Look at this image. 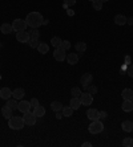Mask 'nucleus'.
Returning <instances> with one entry per match:
<instances>
[{
  "mask_svg": "<svg viewBox=\"0 0 133 147\" xmlns=\"http://www.w3.org/2000/svg\"><path fill=\"white\" fill-rule=\"evenodd\" d=\"M25 21H27V25L31 28H39L41 24H44V19L41 16L40 12H31L28 13L25 17Z\"/></svg>",
  "mask_w": 133,
  "mask_h": 147,
  "instance_id": "f257e3e1",
  "label": "nucleus"
},
{
  "mask_svg": "<svg viewBox=\"0 0 133 147\" xmlns=\"http://www.w3.org/2000/svg\"><path fill=\"white\" fill-rule=\"evenodd\" d=\"M24 119L21 118V117H11L10 119H8V126H10V129H12V130H21L24 127Z\"/></svg>",
  "mask_w": 133,
  "mask_h": 147,
  "instance_id": "f03ea898",
  "label": "nucleus"
},
{
  "mask_svg": "<svg viewBox=\"0 0 133 147\" xmlns=\"http://www.w3.org/2000/svg\"><path fill=\"white\" fill-rule=\"evenodd\" d=\"M88 130L91 134H100L102 130H104V123H102L100 119L92 121V123H91L88 127Z\"/></svg>",
  "mask_w": 133,
  "mask_h": 147,
  "instance_id": "7ed1b4c3",
  "label": "nucleus"
},
{
  "mask_svg": "<svg viewBox=\"0 0 133 147\" xmlns=\"http://www.w3.org/2000/svg\"><path fill=\"white\" fill-rule=\"evenodd\" d=\"M27 21L23 20V19H15L14 23H12V28H14V31L19 32V31H25V28H27Z\"/></svg>",
  "mask_w": 133,
  "mask_h": 147,
  "instance_id": "20e7f679",
  "label": "nucleus"
},
{
  "mask_svg": "<svg viewBox=\"0 0 133 147\" xmlns=\"http://www.w3.org/2000/svg\"><path fill=\"white\" fill-rule=\"evenodd\" d=\"M24 123L28 125V126H33L35 123H36V119H38V117L35 115V113H31V111H27V113H24Z\"/></svg>",
  "mask_w": 133,
  "mask_h": 147,
  "instance_id": "39448f33",
  "label": "nucleus"
},
{
  "mask_svg": "<svg viewBox=\"0 0 133 147\" xmlns=\"http://www.w3.org/2000/svg\"><path fill=\"white\" fill-rule=\"evenodd\" d=\"M67 51L61 48V47H59V48H55V52H53V57H55L56 61H64L65 57H67Z\"/></svg>",
  "mask_w": 133,
  "mask_h": 147,
  "instance_id": "423d86ee",
  "label": "nucleus"
},
{
  "mask_svg": "<svg viewBox=\"0 0 133 147\" xmlns=\"http://www.w3.org/2000/svg\"><path fill=\"white\" fill-rule=\"evenodd\" d=\"M80 101H81V105H84V106H89V105H92V102H93V96L92 94H89L88 92L83 93L81 96H80Z\"/></svg>",
  "mask_w": 133,
  "mask_h": 147,
  "instance_id": "0eeeda50",
  "label": "nucleus"
},
{
  "mask_svg": "<svg viewBox=\"0 0 133 147\" xmlns=\"http://www.w3.org/2000/svg\"><path fill=\"white\" fill-rule=\"evenodd\" d=\"M92 80H93V76L91 74V73H85V74L81 76V78H80V84H81L84 88H87V86L91 85Z\"/></svg>",
  "mask_w": 133,
  "mask_h": 147,
  "instance_id": "6e6552de",
  "label": "nucleus"
},
{
  "mask_svg": "<svg viewBox=\"0 0 133 147\" xmlns=\"http://www.w3.org/2000/svg\"><path fill=\"white\" fill-rule=\"evenodd\" d=\"M31 102H28V101H20L19 102V105H17V110L19 111H21V113H27V111H29L31 110Z\"/></svg>",
  "mask_w": 133,
  "mask_h": 147,
  "instance_id": "1a4fd4ad",
  "label": "nucleus"
},
{
  "mask_svg": "<svg viewBox=\"0 0 133 147\" xmlns=\"http://www.w3.org/2000/svg\"><path fill=\"white\" fill-rule=\"evenodd\" d=\"M16 40L19 42H28L29 41V33L25 31H19L16 33Z\"/></svg>",
  "mask_w": 133,
  "mask_h": 147,
  "instance_id": "9d476101",
  "label": "nucleus"
},
{
  "mask_svg": "<svg viewBox=\"0 0 133 147\" xmlns=\"http://www.w3.org/2000/svg\"><path fill=\"white\" fill-rule=\"evenodd\" d=\"M87 117H88L91 121L100 119V111L97 109H88V111H87Z\"/></svg>",
  "mask_w": 133,
  "mask_h": 147,
  "instance_id": "9b49d317",
  "label": "nucleus"
},
{
  "mask_svg": "<svg viewBox=\"0 0 133 147\" xmlns=\"http://www.w3.org/2000/svg\"><path fill=\"white\" fill-rule=\"evenodd\" d=\"M121 109H123L125 113H130V111L133 110V101L132 99H124Z\"/></svg>",
  "mask_w": 133,
  "mask_h": 147,
  "instance_id": "f8f14e48",
  "label": "nucleus"
},
{
  "mask_svg": "<svg viewBox=\"0 0 133 147\" xmlns=\"http://www.w3.org/2000/svg\"><path fill=\"white\" fill-rule=\"evenodd\" d=\"M12 97V90L10 88H3V89L0 90V98L3 99H10Z\"/></svg>",
  "mask_w": 133,
  "mask_h": 147,
  "instance_id": "ddd939ff",
  "label": "nucleus"
},
{
  "mask_svg": "<svg viewBox=\"0 0 133 147\" xmlns=\"http://www.w3.org/2000/svg\"><path fill=\"white\" fill-rule=\"evenodd\" d=\"M24 96H25V92H24V89H21V88H17V89H15L14 92H12V97H14L15 99H23Z\"/></svg>",
  "mask_w": 133,
  "mask_h": 147,
  "instance_id": "4468645a",
  "label": "nucleus"
},
{
  "mask_svg": "<svg viewBox=\"0 0 133 147\" xmlns=\"http://www.w3.org/2000/svg\"><path fill=\"white\" fill-rule=\"evenodd\" d=\"M67 61H68L69 65H76L78 62V56L76 55V53H69V55L67 56Z\"/></svg>",
  "mask_w": 133,
  "mask_h": 147,
  "instance_id": "2eb2a0df",
  "label": "nucleus"
},
{
  "mask_svg": "<svg viewBox=\"0 0 133 147\" xmlns=\"http://www.w3.org/2000/svg\"><path fill=\"white\" fill-rule=\"evenodd\" d=\"M69 106H71L73 110L80 109V106H81V101H80V98H77V97H73V98L71 99V102H69Z\"/></svg>",
  "mask_w": 133,
  "mask_h": 147,
  "instance_id": "dca6fc26",
  "label": "nucleus"
},
{
  "mask_svg": "<svg viewBox=\"0 0 133 147\" xmlns=\"http://www.w3.org/2000/svg\"><path fill=\"white\" fill-rule=\"evenodd\" d=\"M1 114H3V118H7V119H10L11 117L14 115V110L10 109L8 106H3V109H1Z\"/></svg>",
  "mask_w": 133,
  "mask_h": 147,
  "instance_id": "f3484780",
  "label": "nucleus"
},
{
  "mask_svg": "<svg viewBox=\"0 0 133 147\" xmlns=\"http://www.w3.org/2000/svg\"><path fill=\"white\" fill-rule=\"evenodd\" d=\"M0 31L3 32L4 34H10L11 32L14 31V28H12V24H7V23H4V24H1V27H0Z\"/></svg>",
  "mask_w": 133,
  "mask_h": 147,
  "instance_id": "a211bd4d",
  "label": "nucleus"
},
{
  "mask_svg": "<svg viewBox=\"0 0 133 147\" xmlns=\"http://www.w3.org/2000/svg\"><path fill=\"white\" fill-rule=\"evenodd\" d=\"M121 127H123L124 131L130 133V131L133 130V122H130V121H124V122L121 123Z\"/></svg>",
  "mask_w": 133,
  "mask_h": 147,
  "instance_id": "6ab92c4d",
  "label": "nucleus"
},
{
  "mask_svg": "<svg viewBox=\"0 0 133 147\" xmlns=\"http://www.w3.org/2000/svg\"><path fill=\"white\" fill-rule=\"evenodd\" d=\"M115 24H117V25L126 24V17L124 15H116L115 16Z\"/></svg>",
  "mask_w": 133,
  "mask_h": 147,
  "instance_id": "aec40b11",
  "label": "nucleus"
},
{
  "mask_svg": "<svg viewBox=\"0 0 133 147\" xmlns=\"http://www.w3.org/2000/svg\"><path fill=\"white\" fill-rule=\"evenodd\" d=\"M51 110L52 111H60V110H63V103L59 102V101H53V102L51 103Z\"/></svg>",
  "mask_w": 133,
  "mask_h": 147,
  "instance_id": "412c9836",
  "label": "nucleus"
},
{
  "mask_svg": "<svg viewBox=\"0 0 133 147\" xmlns=\"http://www.w3.org/2000/svg\"><path fill=\"white\" fill-rule=\"evenodd\" d=\"M76 51H77L78 53H84V52L87 51V44L84 42V41H78V42H76Z\"/></svg>",
  "mask_w": 133,
  "mask_h": 147,
  "instance_id": "4be33fe9",
  "label": "nucleus"
},
{
  "mask_svg": "<svg viewBox=\"0 0 133 147\" xmlns=\"http://www.w3.org/2000/svg\"><path fill=\"white\" fill-rule=\"evenodd\" d=\"M121 97L124 99H132L133 98V90L132 89H124L121 93Z\"/></svg>",
  "mask_w": 133,
  "mask_h": 147,
  "instance_id": "5701e85b",
  "label": "nucleus"
},
{
  "mask_svg": "<svg viewBox=\"0 0 133 147\" xmlns=\"http://www.w3.org/2000/svg\"><path fill=\"white\" fill-rule=\"evenodd\" d=\"M33 113H35V115L36 117H44L45 115V109L39 105V106H36L33 109Z\"/></svg>",
  "mask_w": 133,
  "mask_h": 147,
  "instance_id": "b1692460",
  "label": "nucleus"
},
{
  "mask_svg": "<svg viewBox=\"0 0 133 147\" xmlns=\"http://www.w3.org/2000/svg\"><path fill=\"white\" fill-rule=\"evenodd\" d=\"M38 51H39V53H41V55H45V53H48V51H49V47H48L45 42H40L38 47Z\"/></svg>",
  "mask_w": 133,
  "mask_h": 147,
  "instance_id": "393cba45",
  "label": "nucleus"
},
{
  "mask_svg": "<svg viewBox=\"0 0 133 147\" xmlns=\"http://www.w3.org/2000/svg\"><path fill=\"white\" fill-rule=\"evenodd\" d=\"M17 105H19V103H17V99H7V105H5V106H8L10 107V109H12V110H16L17 109Z\"/></svg>",
  "mask_w": 133,
  "mask_h": 147,
  "instance_id": "a878e982",
  "label": "nucleus"
},
{
  "mask_svg": "<svg viewBox=\"0 0 133 147\" xmlns=\"http://www.w3.org/2000/svg\"><path fill=\"white\" fill-rule=\"evenodd\" d=\"M28 33H29V38H36V40H39V37H40V32H39L38 28H32Z\"/></svg>",
  "mask_w": 133,
  "mask_h": 147,
  "instance_id": "bb28decb",
  "label": "nucleus"
},
{
  "mask_svg": "<svg viewBox=\"0 0 133 147\" xmlns=\"http://www.w3.org/2000/svg\"><path fill=\"white\" fill-rule=\"evenodd\" d=\"M73 114V109L71 106H63V115L64 117H72Z\"/></svg>",
  "mask_w": 133,
  "mask_h": 147,
  "instance_id": "cd10ccee",
  "label": "nucleus"
},
{
  "mask_svg": "<svg viewBox=\"0 0 133 147\" xmlns=\"http://www.w3.org/2000/svg\"><path fill=\"white\" fill-rule=\"evenodd\" d=\"M93 3V9H96V11H101L102 9V1L101 0H95V1H92Z\"/></svg>",
  "mask_w": 133,
  "mask_h": 147,
  "instance_id": "c85d7f7f",
  "label": "nucleus"
},
{
  "mask_svg": "<svg viewBox=\"0 0 133 147\" xmlns=\"http://www.w3.org/2000/svg\"><path fill=\"white\" fill-rule=\"evenodd\" d=\"M61 38L60 37H53L51 40V44L53 45V47H55V48H59V47H60V45H61Z\"/></svg>",
  "mask_w": 133,
  "mask_h": 147,
  "instance_id": "c756f323",
  "label": "nucleus"
},
{
  "mask_svg": "<svg viewBox=\"0 0 133 147\" xmlns=\"http://www.w3.org/2000/svg\"><path fill=\"white\" fill-rule=\"evenodd\" d=\"M123 146H125V147H130V146H133V138H130V137L124 138V140H123Z\"/></svg>",
  "mask_w": 133,
  "mask_h": 147,
  "instance_id": "7c9ffc66",
  "label": "nucleus"
},
{
  "mask_svg": "<svg viewBox=\"0 0 133 147\" xmlns=\"http://www.w3.org/2000/svg\"><path fill=\"white\" fill-rule=\"evenodd\" d=\"M71 94H72L73 97H77V98H80V96H81L83 93H81V90L78 89V88H72Z\"/></svg>",
  "mask_w": 133,
  "mask_h": 147,
  "instance_id": "2f4dec72",
  "label": "nucleus"
},
{
  "mask_svg": "<svg viewBox=\"0 0 133 147\" xmlns=\"http://www.w3.org/2000/svg\"><path fill=\"white\" fill-rule=\"evenodd\" d=\"M28 44H29V47H31V48H38L40 42H39V40H36V38H29Z\"/></svg>",
  "mask_w": 133,
  "mask_h": 147,
  "instance_id": "473e14b6",
  "label": "nucleus"
},
{
  "mask_svg": "<svg viewBox=\"0 0 133 147\" xmlns=\"http://www.w3.org/2000/svg\"><path fill=\"white\" fill-rule=\"evenodd\" d=\"M87 89V92L89 93V94H96V93H97V88H96V86H93V85H89V86H87L85 88Z\"/></svg>",
  "mask_w": 133,
  "mask_h": 147,
  "instance_id": "72a5a7b5",
  "label": "nucleus"
},
{
  "mask_svg": "<svg viewBox=\"0 0 133 147\" xmlns=\"http://www.w3.org/2000/svg\"><path fill=\"white\" fill-rule=\"evenodd\" d=\"M60 47H61L64 51H68V49L71 48V42H69L68 40H63V41H61V45H60Z\"/></svg>",
  "mask_w": 133,
  "mask_h": 147,
  "instance_id": "f704fd0d",
  "label": "nucleus"
},
{
  "mask_svg": "<svg viewBox=\"0 0 133 147\" xmlns=\"http://www.w3.org/2000/svg\"><path fill=\"white\" fill-rule=\"evenodd\" d=\"M29 102H31V106L33 107V109H35L36 106H39V105H40V103H39V99H38V98H32Z\"/></svg>",
  "mask_w": 133,
  "mask_h": 147,
  "instance_id": "c9c22d12",
  "label": "nucleus"
},
{
  "mask_svg": "<svg viewBox=\"0 0 133 147\" xmlns=\"http://www.w3.org/2000/svg\"><path fill=\"white\" fill-rule=\"evenodd\" d=\"M128 76L130 78H133V65H129V68H128Z\"/></svg>",
  "mask_w": 133,
  "mask_h": 147,
  "instance_id": "e433bc0d",
  "label": "nucleus"
},
{
  "mask_svg": "<svg viewBox=\"0 0 133 147\" xmlns=\"http://www.w3.org/2000/svg\"><path fill=\"white\" fill-rule=\"evenodd\" d=\"M108 117V113L106 111H100V119H105Z\"/></svg>",
  "mask_w": 133,
  "mask_h": 147,
  "instance_id": "4c0bfd02",
  "label": "nucleus"
},
{
  "mask_svg": "<svg viewBox=\"0 0 133 147\" xmlns=\"http://www.w3.org/2000/svg\"><path fill=\"white\" fill-rule=\"evenodd\" d=\"M130 62H132L130 56H125V65H130Z\"/></svg>",
  "mask_w": 133,
  "mask_h": 147,
  "instance_id": "58836bf2",
  "label": "nucleus"
},
{
  "mask_svg": "<svg viewBox=\"0 0 133 147\" xmlns=\"http://www.w3.org/2000/svg\"><path fill=\"white\" fill-rule=\"evenodd\" d=\"M76 3V0H65V4L67 5H73Z\"/></svg>",
  "mask_w": 133,
  "mask_h": 147,
  "instance_id": "ea45409f",
  "label": "nucleus"
},
{
  "mask_svg": "<svg viewBox=\"0 0 133 147\" xmlns=\"http://www.w3.org/2000/svg\"><path fill=\"white\" fill-rule=\"evenodd\" d=\"M126 24L133 25V17H126Z\"/></svg>",
  "mask_w": 133,
  "mask_h": 147,
  "instance_id": "a19ab883",
  "label": "nucleus"
},
{
  "mask_svg": "<svg viewBox=\"0 0 133 147\" xmlns=\"http://www.w3.org/2000/svg\"><path fill=\"white\" fill-rule=\"evenodd\" d=\"M56 118H57V119H61V118H63V114H60L59 111H56Z\"/></svg>",
  "mask_w": 133,
  "mask_h": 147,
  "instance_id": "79ce46f5",
  "label": "nucleus"
},
{
  "mask_svg": "<svg viewBox=\"0 0 133 147\" xmlns=\"http://www.w3.org/2000/svg\"><path fill=\"white\" fill-rule=\"evenodd\" d=\"M83 146L84 147H91L92 146V143H91V142H85V143H83Z\"/></svg>",
  "mask_w": 133,
  "mask_h": 147,
  "instance_id": "37998d69",
  "label": "nucleus"
},
{
  "mask_svg": "<svg viewBox=\"0 0 133 147\" xmlns=\"http://www.w3.org/2000/svg\"><path fill=\"white\" fill-rule=\"evenodd\" d=\"M68 15H69V16H73V15H75L73 9H68Z\"/></svg>",
  "mask_w": 133,
  "mask_h": 147,
  "instance_id": "c03bdc74",
  "label": "nucleus"
},
{
  "mask_svg": "<svg viewBox=\"0 0 133 147\" xmlns=\"http://www.w3.org/2000/svg\"><path fill=\"white\" fill-rule=\"evenodd\" d=\"M101 1L102 3H105V1H109V0H101Z\"/></svg>",
  "mask_w": 133,
  "mask_h": 147,
  "instance_id": "a18cd8bd",
  "label": "nucleus"
},
{
  "mask_svg": "<svg viewBox=\"0 0 133 147\" xmlns=\"http://www.w3.org/2000/svg\"><path fill=\"white\" fill-rule=\"evenodd\" d=\"M91 1H95V0H91Z\"/></svg>",
  "mask_w": 133,
  "mask_h": 147,
  "instance_id": "49530a36",
  "label": "nucleus"
},
{
  "mask_svg": "<svg viewBox=\"0 0 133 147\" xmlns=\"http://www.w3.org/2000/svg\"><path fill=\"white\" fill-rule=\"evenodd\" d=\"M132 133H133V130H132Z\"/></svg>",
  "mask_w": 133,
  "mask_h": 147,
  "instance_id": "de8ad7c7",
  "label": "nucleus"
},
{
  "mask_svg": "<svg viewBox=\"0 0 133 147\" xmlns=\"http://www.w3.org/2000/svg\"><path fill=\"white\" fill-rule=\"evenodd\" d=\"M132 101H133V98H132Z\"/></svg>",
  "mask_w": 133,
  "mask_h": 147,
  "instance_id": "09e8293b",
  "label": "nucleus"
}]
</instances>
